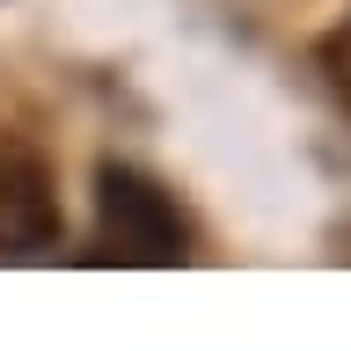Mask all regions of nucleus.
<instances>
[{"mask_svg": "<svg viewBox=\"0 0 351 351\" xmlns=\"http://www.w3.org/2000/svg\"><path fill=\"white\" fill-rule=\"evenodd\" d=\"M322 73H329V88L351 103V15H344V29H329V37H322Z\"/></svg>", "mask_w": 351, "mask_h": 351, "instance_id": "nucleus-3", "label": "nucleus"}, {"mask_svg": "<svg viewBox=\"0 0 351 351\" xmlns=\"http://www.w3.org/2000/svg\"><path fill=\"white\" fill-rule=\"evenodd\" d=\"M95 256L139 263V271H169V263L197 256V227L176 205V191H161L147 169L103 161L95 169Z\"/></svg>", "mask_w": 351, "mask_h": 351, "instance_id": "nucleus-1", "label": "nucleus"}, {"mask_svg": "<svg viewBox=\"0 0 351 351\" xmlns=\"http://www.w3.org/2000/svg\"><path fill=\"white\" fill-rule=\"evenodd\" d=\"M66 241V205L59 176L37 154L0 147V263H37Z\"/></svg>", "mask_w": 351, "mask_h": 351, "instance_id": "nucleus-2", "label": "nucleus"}, {"mask_svg": "<svg viewBox=\"0 0 351 351\" xmlns=\"http://www.w3.org/2000/svg\"><path fill=\"white\" fill-rule=\"evenodd\" d=\"M344 249H351V234H344Z\"/></svg>", "mask_w": 351, "mask_h": 351, "instance_id": "nucleus-4", "label": "nucleus"}]
</instances>
